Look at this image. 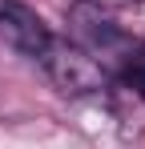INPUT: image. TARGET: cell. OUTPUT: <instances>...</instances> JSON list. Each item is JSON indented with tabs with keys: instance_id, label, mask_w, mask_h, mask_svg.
Wrapping results in <instances>:
<instances>
[{
	"instance_id": "6da1fadb",
	"label": "cell",
	"mask_w": 145,
	"mask_h": 149,
	"mask_svg": "<svg viewBox=\"0 0 145 149\" xmlns=\"http://www.w3.org/2000/svg\"><path fill=\"white\" fill-rule=\"evenodd\" d=\"M69 32L77 36V45L89 52V56H101L105 61H133V40L125 36V28L97 4V0H72L69 4Z\"/></svg>"
},
{
	"instance_id": "7a4b0ae2",
	"label": "cell",
	"mask_w": 145,
	"mask_h": 149,
	"mask_svg": "<svg viewBox=\"0 0 145 149\" xmlns=\"http://www.w3.org/2000/svg\"><path fill=\"white\" fill-rule=\"evenodd\" d=\"M40 65H45L48 81L65 93V97H93L101 93L105 85H109V73H105V65L89 56V52L81 49V45H48V52L40 56Z\"/></svg>"
},
{
	"instance_id": "3957f363",
	"label": "cell",
	"mask_w": 145,
	"mask_h": 149,
	"mask_svg": "<svg viewBox=\"0 0 145 149\" xmlns=\"http://www.w3.org/2000/svg\"><path fill=\"white\" fill-rule=\"evenodd\" d=\"M0 32H4V40L16 52L36 56V61H40L48 52V45H52V32H48L45 16H40L36 8L20 4V0H0Z\"/></svg>"
},
{
	"instance_id": "277c9868",
	"label": "cell",
	"mask_w": 145,
	"mask_h": 149,
	"mask_svg": "<svg viewBox=\"0 0 145 149\" xmlns=\"http://www.w3.org/2000/svg\"><path fill=\"white\" fill-rule=\"evenodd\" d=\"M125 81H129V85L137 89V97L145 101V61L133 56V61H129V69H125Z\"/></svg>"
}]
</instances>
